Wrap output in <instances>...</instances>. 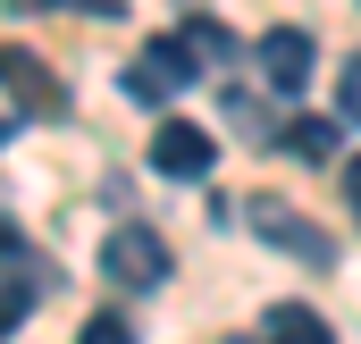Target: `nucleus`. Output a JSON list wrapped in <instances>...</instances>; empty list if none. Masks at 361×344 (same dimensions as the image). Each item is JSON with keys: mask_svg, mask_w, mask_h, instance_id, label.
<instances>
[{"mask_svg": "<svg viewBox=\"0 0 361 344\" xmlns=\"http://www.w3.org/2000/svg\"><path fill=\"white\" fill-rule=\"evenodd\" d=\"M244 210V227L261 235V244H277L286 260H302V269H336V235L319 227V219H302L294 202H277V193H252V202H235Z\"/></svg>", "mask_w": 361, "mask_h": 344, "instance_id": "nucleus-1", "label": "nucleus"}, {"mask_svg": "<svg viewBox=\"0 0 361 344\" xmlns=\"http://www.w3.org/2000/svg\"><path fill=\"white\" fill-rule=\"evenodd\" d=\"M101 277H109V285H126V294H152V285L169 277V244H160V227L118 219V227L101 235Z\"/></svg>", "mask_w": 361, "mask_h": 344, "instance_id": "nucleus-2", "label": "nucleus"}, {"mask_svg": "<svg viewBox=\"0 0 361 344\" xmlns=\"http://www.w3.org/2000/svg\"><path fill=\"white\" fill-rule=\"evenodd\" d=\"M252 59H261V85L277 101H294V92L311 85V68H319V42H311V25H269L252 42Z\"/></svg>", "mask_w": 361, "mask_h": 344, "instance_id": "nucleus-4", "label": "nucleus"}, {"mask_svg": "<svg viewBox=\"0 0 361 344\" xmlns=\"http://www.w3.org/2000/svg\"><path fill=\"white\" fill-rule=\"evenodd\" d=\"M227 118H235L244 135H269V118H261V101H252V92H244V85L227 92Z\"/></svg>", "mask_w": 361, "mask_h": 344, "instance_id": "nucleus-13", "label": "nucleus"}, {"mask_svg": "<svg viewBox=\"0 0 361 344\" xmlns=\"http://www.w3.org/2000/svg\"><path fill=\"white\" fill-rule=\"evenodd\" d=\"M42 294H51V277H8V285H0V336L25 328V311H34Z\"/></svg>", "mask_w": 361, "mask_h": 344, "instance_id": "nucleus-11", "label": "nucleus"}, {"mask_svg": "<svg viewBox=\"0 0 361 344\" xmlns=\"http://www.w3.org/2000/svg\"><path fill=\"white\" fill-rule=\"evenodd\" d=\"M8 277H51V260H42L17 227H8V219H0V285H8Z\"/></svg>", "mask_w": 361, "mask_h": 344, "instance_id": "nucleus-10", "label": "nucleus"}, {"mask_svg": "<svg viewBox=\"0 0 361 344\" xmlns=\"http://www.w3.org/2000/svg\"><path fill=\"white\" fill-rule=\"evenodd\" d=\"M177 42L193 51V59H202V68H227V59L244 51V42H235V34H227V25H219L210 8H193V17H185V25H177Z\"/></svg>", "mask_w": 361, "mask_h": 344, "instance_id": "nucleus-8", "label": "nucleus"}, {"mask_svg": "<svg viewBox=\"0 0 361 344\" xmlns=\"http://www.w3.org/2000/svg\"><path fill=\"white\" fill-rule=\"evenodd\" d=\"M0 143H8V118H0Z\"/></svg>", "mask_w": 361, "mask_h": 344, "instance_id": "nucleus-16", "label": "nucleus"}, {"mask_svg": "<svg viewBox=\"0 0 361 344\" xmlns=\"http://www.w3.org/2000/svg\"><path fill=\"white\" fill-rule=\"evenodd\" d=\"M76 344H135V328H126L118 311H92L85 328H76Z\"/></svg>", "mask_w": 361, "mask_h": 344, "instance_id": "nucleus-12", "label": "nucleus"}, {"mask_svg": "<svg viewBox=\"0 0 361 344\" xmlns=\"http://www.w3.org/2000/svg\"><path fill=\"white\" fill-rule=\"evenodd\" d=\"M336 109L361 126V59H345V76H336Z\"/></svg>", "mask_w": 361, "mask_h": 344, "instance_id": "nucleus-14", "label": "nucleus"}, {"mask_svg": "<svg viewBox=\"0 0 361 344\" xmlns=\"http://www.w3.org/2000/svg\"><path fill=\"white\" fill-rule=\"evenodd\" d=\"M0 92H8L25 118H68V85H59L25 42H0Z\"/></svg>", "mask_w": 361, "mask_h": 344, "instance_id": "nucleus-5", "label": "nucleus"}, {"mask_svg": "<svg viewBox=\"0 0 361 344\" xmlns=\"http://www.w3.org/2000/svg\"><path fill=\"white\" fill-rule=\"evenodd\" d=\"M261 336H269V344H336V336H328V319H319L311 302H269Z\"/></svg>", "mask_w": 361, "mask_h": 344, "instance_id": "nucleus-7", "label": "nucleus"}, {"mask_svg": "<svg viewBox=\"0 0 361 344\" xmlns=\"http://www.w3.org/2000/svg\"><path fill=\"white\" fill-rule=\"evenodd\" d=\"M277 152H294L302 168H319V160H336V118H294V126L277 135Z\"/></svg>", "mask_w": 361, "mask_h": 344, "instance_id": "nucleus-9", "label": "nucleus"}, {"mask_svg": "<svg viewBox=\"0 0 361 344\" xmlns=\"http://www.w3.org/2000/svg\"><path fill=\"white\" fill-rule=\"evenodd\" d=\"M345 193H353V210H361V160H353V168H345Z\"/></svg>", "mask_w": 361, "mask_h": 344, "instance_id": "nucleus-15", "label": "nucleus"}, {"mask_svg": "<svg viewBox=\"0 0 361 344\" xmlns=\"http://www.w3.org/2000/svg\"><path fill=\"white\" fill-rule=\"evenodd\" d=\"M185 85H202V59L177 42V25L169 34H152L143 51H135V68H126V92L143 101V109H160V101H177Z\"/></svg>", "mask_w": 361, "mask_h": 344, "instance_id": "nucleus-3", "label": "nucleus"}, {"mask_svg": "<svg viewBox=\"0 0 361 344\" xmlns=\"http://www.w3.org/2000/svg\"><path fill=\"white\" fill-rule=\"evenodd\" d=\"M152 176H177V185H202V176L219 168V143H210V126H185V118H169L160 135H152Z\"/></svg>", "mask_w": 361, "mask_h": 344, "instance_id": "nucleus-6", "label": "nucleus"}]
</instances>
